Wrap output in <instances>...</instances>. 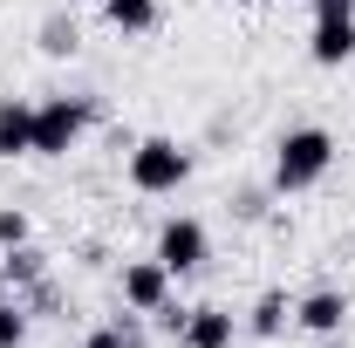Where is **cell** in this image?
<instances>
[{
	"label": "cell",
	"mask_w": 355,
	"mask_h": 348,
	"mask_svg": "<svg viewBox=\"0 0 355 348\" xmlns=\"http://www.w3.org/2000/svg\"><path fill=\"white\" fill-rule=\"evenodd\" d=\"M0 157H35V103L0 96Z\"/></svg>",
	"instance_id": "8"
},
{
	"label": "cell",
	"mask_w": 355,
	"mask_h": 348,
	"mask_svg": "<svg viewBox=\"0 0 355 348\" xmlns=\"http://www.w3.org/2000/svg\"><path fill=\"white\" fill-rule=\"evenodd\" d=\"M96 7H103V0H96Z\"/></svg>",
	"instance_id": "19"
},
{
	"label": "cell",
	"mask_w": 355,
	"mask_h": 348,
	"mask_svg": "<svg viewBox=\"0 0 355 348\" xmlns=\"http://www.w3.org/2000/svg\"><path fill=\"white\" fill-rule=\"evenodd\" d=\"M157 260L171 266V280L198 273V266L212 260V232H205L198 218H164V232H157Z\"/></svg>",
	"instance_id": "4"
},
{
	"label": "cell",
	"mask_w": 355,
	"mask_h": 348,
	"mask_svg": "<svg viewBox=\"0 0 355 348\" xmlns=\"http://www.w3.org/2000/svg\"><path fill=\"white\" fill-rule=\"evenodd\" d=\"M28 232H35V225H28L21 205H0V253H7V246H28Z\"/></svg>",
	"instance_id": "15"
},
{
	"label": "cell",
	"mask_w": 355,
	"mask_h": 348,
	"mask_svg": "<svg viewBox=\"0 0 355 348\" xmlns=\"http://www.w3.org/2000/svg\"><path fill=\"white\" fill-rule=\"evenodd\" d=\"M232 335H239V321H232V307H184V335L178 342L184 348H232Z\"/></svg>",
	"instance_id": "6"
},
{
	"label": "cell",
	"mask_w": 355,
	"mask_h": 348,
	"mask_svg": "<svg viewBox=\"0 0 355 348\" xmlns=\"http://www.w3.org/2000/svg\"><path fill=\"white\" fill-rule=\"evenodd\" d=\"M294 321L308 328V335H342V321H349V294H335V287H314L294 301Z\"/></svg>",
	"instance_id": "7"
},
{
	"label": "cell",
	"mask_w": 355,
	"mask_h": 348,
	"mask_svg": "<svg viewBox=\"0 0 355 348\" xmlns=\"http://www.w3.org/2000/svg\"><path fill=\"white\" fill-rule=\"evenodd\" d=\"M96 116H103L96 96H48V103H35V157H69Z\"/></svg>",
	"instance_id": "2"
},
{
	"label": "cell",
	"mask_w": 355,
	"mask_h": 348,
	"mask_svg": "<svg viewBox=\"0 0 355 348\" xmlns=\"http://www.w3.org/2000/svg\"><path fill=\"white\" fill-rule=\"evenodd\" d=\"M144 335H137V321H110V328H96L89 335V348H137Z\"/></svg>",
	"instance_id": "16"
},
{
	"label": "cell",
	"mask_w": 355,
	"mask_h": 348,
	"mask_svg": "<svg viewBox=\"0 0 355 348\" xmlns=\"http://www.w3.org/2000/svg\"><path fill=\"white\" fill-rule=\"evenodd\" d=\"M21 342H28V307H21V294L14 301L0 294V348H21Z\"/></svg>",
	"instance_id": "14"
},
{
	"label": "cell",
	"mask_w": 355,
	"mask_h": 348,
	"mask_svg": "<svg viewBox=\"0 0 355 348\" xmlns=\"http://www.w3.org/2000/svg\"><path fill=\"white\" fill-rule=\"evenodd\" d=\"M191 177V150L178 143V137H144L130 150V184L137 191H150V198H164Z\"/></svg>",
	"instance_id": "3"
},
{
	"label": "cell",
	"mask_w": 355,
	"mask_h": 348,
	"mask_svg": "<svg viewBox=\"0 0 355 348\" xmlns=\"http://www.w3.org/2000/svg\"><path fill=\"white\" fill-rule=\"evenodd\" d=\"M287 321H294L287 294H260V301H253V314H246V328H253V335H266V342H273V335H280Z\"/></svg>",
	"instance_id": "12"
},
{
	"label": "cell",
	"mask_w": 355,
	"mask_h": 348,
	"mask_svg": "<svg viewBox=\"0 0 355 348\" xmlns=\"http://www.w3.org/2000/svg\"><path fill=\"white\" fill-rule=\"evenodd\" d=\"M308 55L321 62V69H342L355 55V21H314V35H308Z\"/></svg>",
	"instance_id": "9"
},
{
	"label": "cell",
	"mask_w": 355,
	"mask_h": 348,
	"mask_svg": "<svg viewBox=\"0 0 355 348\" xmlns=\"http://www.w3.org/2000/svg\"><path fill=\"white\" fill-rule=\"evenodd\" d=\"M328 164H335V137L321 123H301L273 143V191H308L328 177Z\"/></svg>",
	"instance_id": "1"
},
{
	"label": "cell",
	"mask_w": 355,
	"mask_h": 348,
	"mask_svg": "<svg viewBox=\"0 0 355 348\" xmlns=\"http://www.w3.org/2000/svg\"><path fill=\"white\" fill-rule=\"evenodd\" d=\"M76 48H83L76 21H69V14H48L42 21V55H76Z\"/></svg>",
	"instance_id": "13"
},
{
	"label": "cell",
	"mask_w": 355,
	"mask_h": 348,
	"mask_svg": "<svg viewBox=\"0 0 355 348\" xmlns=\"http://www.w3.org/2000/svg\"><path fill=\"white\" fill-rule=\"evenodd\" d=\"M0 280H7L14 294H28L35 280H48V260L35 253V246H7V253H0Z\"/></svg>",
	"instance_id": "10"
},
{
	"label": "cell",
	"mask_w": 355,
	"mask_h": 348,
	"mask_svg": "<svg viewBox=\"0 0 355 348\" xmlns=\"http://www.w3.org/2000/svg\"><path fill=\"white\" fill-rule=\"evenodd\" d=\"M239 7H253V0H239Z\"/></svg>",
	"instance_id": "18"
},
{
	"label": "cell",
	"mask_w": 355,
	"mask_h": 348,
	"mask_svg": "<svg viewBox=\"0 0 355 348\" xmlns=\"http://www.w3.org/2000/svg\"><path fill=\"white\" fill-rule=\"evenodd\" d=\"M103 21L116 35H150L157 28V0H103Z\"/></svg>",
	"instance_id": "11"
},
{
	"label": "cell",
	"mask_w": 355,
	"mask_h": 348,
	"mask_svg": "<svg viewBox=\"0 0 355 348\" xmlns=\"http://www.w3.org/2000/svg\"><path fill=\"white\" fill-rule=\"evenodd\" d=\"M314 21H355V0H308Z\"/></svg>",
	"instance_id": "17"
},
{
	"label": "cell",
	"mask_w": 355,
	"mask_h": 348,
	"mask_svg": "<svg viewBox=\"0 0 355 348\" xmlns=\"http://www.w3.org/2000/svg\"><path fill=\"white\" fill-rule=\"evenodd\" d=\"M164 301H171V266L157 260V253L123 266V307H130V314H157Z\"/></svg>",
	"instance_id": "5"
}]
</instances>
